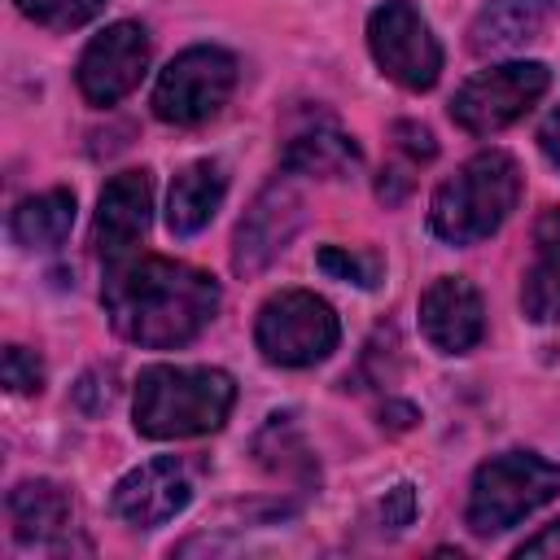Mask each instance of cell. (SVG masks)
Masks as SVG:
<instances>
[{
    "instance_id": "cell-1",
    "label": "cell",
    "mask_w": 560,
    "mask_h": 560,
    "mask_svg": "<svg viewBox=\"0 0 560 560\" xmlns=\"http://www.w3.org/2000/svg\"><path fill=\"white\" fill-rule=\"evenodd\" d=\"M223 289L210 271L162 258V254H127L105 262L101 306L114 332L144 350H175L197 341L219 315Z\"/></svg>"
},
{
    "instance_id": "cell-2",
    "label": "cell",
    "mask_w": 560,
    "mask_h": 560,
    "mask_svg": "<svg viewBox=\"0 0 560 560\" xmlns=\"http://www.w3.org/2000/svg\"><path fill=\"white\" fill-rule=\"evenodd\" d=\"M236 402V381L223 368H184V363H153L136 376L131 416L136 429L153 442L201 438L223 429Z\"/></svg>"
},
{
    "instance_id": "cell-3",
    "label": "cell",
    "mask_w": 560,
    "mask_h": 560,
    "mask_svg": "<svg viewBox=\"0 0 560 560\" xmlns=\"http://www.w3.org/2000/svg\"><path fill=\"white\" fill-rule=\"evenodd\" d=\"M516 201H521L516 158L503 149H481L438 184L429 201V228L446 245H477L508 223Z\"/></svg>"
},
{
    "instance_id": "cell-4",
    "label": "cell",
    "mask_w": 560,
    "mask_h": 560,
    "mask_svg": "<svg viewBox=\"0 0 560 560\" xmlns=\"http://www.w3.org/2000/svg\"><path fill=\"white\" fill-rule=\"evenodd\" d=\"M556 494H560V464L534 451H503L472 472L464 525L477 538H494L521 525L525 516H534L538 508H547Z\"/></svg>"
},
{
    "instance_id": "cell-5",
    "label": "cell",
    "mask_w": 560,
    "mask_h": 560,
    "mask_svg": "<svg viewBox=\"0 0 560 560\" xmlns=\"http://www.w3.org/2000/svg\"><path fill=\"white\" fill-rule=\"evenodd\" d=\"M341 341L337 311L311 289H280L258 306L254 346L276 368H315Z\"/></svg>"
},
{
    "instance_id": "cell-6",
    "label": "cell",
    "mask_w": 560,
    "mask_h": 560,
    "mask_svg": "<svg viewBox=\"0 0 560 560\" xmlns=\"http://www.w3.org/2000/svg\"><path fill=\"white\" fill-rule=\"evenodd\" d=\"M236 88V57L214 44H192L166 61L153 83V114L171 127L210 122Z\"/></svg>"
},
{
    "instance_id": "cell-7",
    "label": "cell",
    "mask_w": 560,
    "mask_h": 560,
    "mask_svg": "<svg viewBox=\"0 0 560 560\" xmlns=\"http://www.w3.org/2000/svg\"><path fill=\"white\" fill-rule=\"evenodd\" d=\"M551 88V70L542 61H503L481 74H472L451 96V122L468 136H494L525 118L542 92Z\"/></svg>"
},
{
    "instance_id": "cell-8",
    "label": "cell",
    "mask_w": 560,
    "mask_h": 560,
    "mask_svg": "<svg viewBox=\"0 0 560 560\" xmlns=\"http://www.w3.org/2000/svg\"><path fill=\"white\" fill-rule=\"evenodd\" d=\"M368 52L407 92H429L442 74V44L411 0H381L368 13Z\"/></svg>"
},
{
    "instance_id": "cell-9",
    "label": "cell",
    "mask_w": 560,
    "mask_h": 560,
    "mask_svg": "<svg viewBox=\"0 0 560 560\" xmlns=\"http://www.w3.org/2000/svg\"><path fill=\"white\" fill-rule=\"evenodd\" d=\"M149 52H153V44L140 22H109L105 31H96L74 66V83H79L83 101L96 109L118 105L144 79Z\"/></svg>"
},
{
    "instance_id": "cell-10",
    "label": "cell",
    "mask_w": 560,
    "mask_h": 560,
    "mask_svg": "<svg viewBox=\"0 0 560 560\" xmlns=\"http://www.w3.org/2000/svg\"><path fill=\"white\" fill-rule=\"evenodd\" d=\"M4 512H9V534L18 547L57 551V556L61 551H92V542L83 538L70 490L48 481V477L18 481L4 499Z\"/></svg>"
},
{
    "instance_id": "cell-11",
    "label": "cell",
    "mask_w": 560,
    "mask_h": 560,
    "mask_svg": "<svg viewBox=\"0 0 560 560\" xmlns=\"http://www.w3.org/2000/svg\"><path fill=\"white\" fill-rule=\"evenodd\" d=\"M188 503H192V472L175 455L136 464L131 472L118 477V486L109 494L114 516L127 521L131 529H158V525L175 521Z\"/></svg>"
},
{
    "instance_id": "cell-12",
    "label": "cell",
    "mask_w": 560,
    "mask_h": 560,
    "mask_svg": "<svg viewBox=\"0 0 560 560\" xmlns=\"http://www.w3.org/2000/svg\"><path fill=\"white\" fill-rule=\"evenodd\" d=\"M302 228V192L289 179H271L254 206L245 210V219L236 223V241H232V267L236 276H258L276 254L289 249V241Z\"/></svg>"
},
{
    "instance_id": "cell-13",
    "label": "cell",
    "mask_w": 560,
    "mask_h": 560,
    "mask_svg": "<svg viewBox=\"0 0 560 560\" xmlns=\"http://www.w3.org/2000/svg\"><path fill=\"white\" fill-rule=\"evenodd\" d=\"M420 332L438 354H468L486 337V302L472 280L438 276L420 293Z\"/></svg>"
},
{
    "instance_id": "cell-14",
    "label": "cell",
    "mask_w": 560,
    "mask_h": 560,
    "mask_svg": "<svg viewBox=\"0 0 560 560\" xmlns=\"http://www.w3.org/2000/svg\"><path fill=\"white\" fill-rule=\"evenodd\" d=\"M153 210V179L149 171H118L96 201V223H92V245L105 262H118L136 249V241L149 228Z\"/></svg>"
},
{
    "instance_id": "cell-15",
    "label": "cell",
    "mask_w": 560,
    "mask_h": 560,
    "mask_svg": "<svg viewBox=\"0 0 560 560\" xmlns=\"http://www.w3.org/2000/svg\"><path fill=\"white\" fill-rule=\"evenodd\" d=\"M228 197V171L214 158L188 162L166 192V232L171 236H197L201 228H210V219L219 214Z\"/></svg>"
},
{
    "instance_id": "cell-16",
    "label": "cell",
    "mask_w": 560,
    "mask_h": 560,
    "mask_svg": "<svg viewBox=\"0 0 560 560\" xmlns=\"http://www.w3.org/2000/svg\"><path fill=\"white\" fill-rule=\"evenodd\" d=\"M551 9H556V0H486L468 26V48L477 57L521 48V44L538 39Z\"/></svg>"
},
{
    "instance_id": "cell-17",
    "label": "cell",
    "mask_w": 560,
    "mask_h": 560,
    "mask_svg": "<svg viewBox=\"0 0 560 560\" xmlns=\"http://www.w3.org/2000/svg\"><path fill=\"white\" fill-rule=\"evenodd\" d=\"M521 311L534 324L560 319V210H542L534 223V262L521 280Z\"/></svg>"
},
{
    "instance_id": "cell-18",
    "label": "cell",
    "mask_w": 560,
    "mask_h": 560,
    "mask_svg": "<svg viewBox=\"0 0 560 560\" xmlns=\"http://www.w3.org/2000/svg\"><path fill=\"white\" fill-rule=\"evenodd\" d=\"M284 171L289 175H315V179H346L363 166V149L337 131V127H311L289 140L284 149Z\"/></svg>"
},
{
    "instance_id": "cell-19",
    "label": "cell",
    "mask_w": 560,
    "mask_h": 560,
    "mask_svg": "<svg viewBox=\"0 0 560 560\" xmlns=\"http://www.w3.org/2000/svg\"><path fill=\"white\" fill-rule=\"evenodd\" d=\"M74 228V192L70 188H48L13 206L9 214V236L22 249H57Z\"/></svg>"
},
{
    "instance_id": "cell-20",
    "label": "cell",
    "mask_w": 560,
    "mask_h": 560,
    "mask_svg": "<svg viewBox=\"0 0 560 560\" xmlns=\"http://www.w3.org/2000/svg\"><path fill=\"white\" fill-rule=\"evenodd\" d=\"M319 271H328L332 280H346V284H359V289H376L381 276H385V258L372 254V249H350V245H324L315 254Z\"/></svg>"
},
{
    "instance_id": "cell-21",
    "label": "cell",
    "mask_w": 560,
    "mask_h": 560,
    "mask_svg": "<svg viewBox=\"0 0 560 560\" xmlns=\"http://www.w3.org/2000/svg\"><path fill=\"white\" fill-rule=\"evenodd\" d=\"M35 26H48V31H74V26H88L92 18L105 13L109 0H13Z\"/></svg>"
},
{
    "instance_id": "cell-22",
    "label": "cell",
    "mask_w": 560,
    "mask_h": 560,
    "mask_svg": "<svg viewBox=\"0 0 560 560\" xmlns=\"http://www.w3.org/2000/svg\"><path fill=\"white\" fill-rule=\"evenodd\" d=\"M0 372H4V385H9L13 394H39V389H44V363H39V354L26 350V346H4Z\"/></svg>"
},
{
    "instance_id": "cell-23",
    "label": "cell",
    "mask_w": 560,
    "mask_h": 560,
    "mask_svg": "<svg viewBox=\"0 0 560 560\" xmlns=\"http://www.w3.org/2000/svg\"><path fill=\"white\" fill-rule=\"evenodd\" d=\"M411 521H416V486H411V481H398V486L385 490V499H381V525L407 529Z\"/></svg>"
},
{
    "instance_id": "cell-24",
    "label": "cell",
    "mask_w": 560,
    "mask_h": 560,
    "mask_svg": "<svg viewBox=\"0 0 560 560\" xmlns=\"http://www.w3.org/2000/svg\"><path fill=\"white\" fill-rule=\"evenodd\" d=\"M394 136H398V149H402L411 162H429V158L438 153L433 131L420 127V122H394Z\"/></svg>"
},
{
    "instance_id": "cell-25",
    "label": "cell",
    "mask_w": 560,
    "mask_h": 560,
    "mask_svg": "<svg viewBox=\"0 0 560 560\" xmlns=\"http://www.w3.org/2000/svg\"><path fill=\"white\" fill-rule=\"evenodd\" d=\"M516 556L525 560V556H556L560 560V521H551V525H542L534 538H525L521 547H516Z\"/></svg>"
},
{
    "instance_id": "cell-26",
    "label": "cell",
    "mask_w": 560,
    "mask_h": 560,
    "mask_svg": "<svg viewBox=\"0 0 560 560\" xmlns=\"http://www.w3.org/2000/svg\"><path fill=\"white\" fill-rule=\"evenodd\" d=\"M538 149L547 153V162L560 171V105L542 118V127H538Z\"/></svg>"
},
{
    "instance_id": "cell-27",
    "label": "cell",
    "mask_w": 560,
    "mask_h": 560,
    "mask_svg": "<svg viewBox=\"0 0 560 560\" xmlns=\"http://www.w3.org/2000/svg\"><path fill=\"white\" fill-rule=\"evenodd\" d=\"M381 416H389V429H411V424L420 420V411H416L411 402H389Z\"/></svg>"
}]
</instances>
